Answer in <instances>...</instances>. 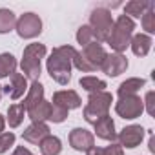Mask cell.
<instances>
[{
  "instance_id": "3",
  "label": "cell",
  "mask_w": 155,
  "mask_h": 155,
  "mask_svg": "<svg viewBox=\"0 0 155 155\" xmlns=\"http://www.w3.org/2000/svg\"><path fill=\"white\" fill-rule=\"evenodd\" d=\"M133 29H135V22L130 17H126V15H120L113 22V29L110 33L108 44L111 46V49L115 53H122V51H126V48H130V42H131V37H133Z\"/></svg>"
},
{
  "instance_id": "15",
  "label": "cell",
  "mask_w": 155,
  "mask_h": 155,
  "mask_svg": "<svg viewBox=\"0 0 155 155\" xmlns=\"http://www.w3.org/2000/svg\"><path fill=\"white\" fill-rule=\"evenodd\" d=\"M49 135V126L46 122H31L24 133H22V139L26 142H31V144H40L42 139H46Z\"/></svg>"
},
{
  "instance_id": "28",
  "label": "cell",
  "mask_w": 155,
  "mask_h": 155,
  "mask_svg": "<svg viewBox=\"0 0 155 155\" xmlns=\"http://www.w3.org/2000/svg\"><path fill=\"white\" fill-rule=\"evenodd\" d=\"M95 40V37H93V31H91V28L86 24V26H81L79 29H77V42H79L82 48L84 46H88L90 42H93Z\"/></svg>"
},
{
  "instance_id": "17",
  "label": "cell",
  "mask_w": 155,
  "mask_h": 155,
  "mask_svg": "<svg viewBox=\"0 0 155 155\" xmlns=\"http://www.w3.org/2000/svg\"><path fill=\"white\" fill-rule=\"evenodd\" d=\"M26 113L29 115V119L33 122H46V120H49V115H51V102H48L44 99L38 104H35L33 108L26 110Z\"/></svg>"
},
{
  "instance_id": "25",
  "label": "cell",
  "mask_w": 155,
  "mask_h": 155,
  "mask_svg": "<svg viewBox=\"0 0 155 155\" xmlns=\"http://www.w3.org/2000/svg\"><path fill=\"white\" fill-rule=\"evenodd\" d=\"M79 84H81V88H82V90H86L88 93L106 91V82H104V81H101V79H97V77H91V75L82 77V79L79 81Z\"/></svg>"
},
{
  "instance_id": "19",
  "label": "cell",
  "mask_w": 155,
  "mask_h": 155,
  "mask_svg": "<svg viewBox=\"0 0 155 155\" xmlns=\"http://www.w3.org/2000/svg\"><path fill=\"white\" fill-rule=\"evenodd\" d=\"M146 84L144 79H139V77H131V79H126L124 82H120V86L117 88L119 97H126V95H137V91Z\"/></svg>"
},
{
  "instance_id": "18",
  "label": "cell",
  "mask_w": 155,
  "mask_h": 155,
  "mask_svg": "<svg viewBox=\"0 0 155 155\" xmlns=\"http://www.w3.org/2000/svg\"><path fill=\"white\" fill-rule=\"evenodd\" d=\"M40 101H44V86L38 82V81H33L31 86L28 88V93H26V99H24V108L29 110L33 108L35 104H38Z\"/></svg>"
},
{
  "instance_id": "10",
  "label": "cell",
  "mask_w": 155,
  "mask_h": 155,
  "mask_svg": "<svg viewBox=\"0 0 155 155\" xmlns=\"http://www.w3.org/2000/svg\"><path fill=\"white\" fill-rule=\"evenodd\" d=\"M69 144L77 151H88L95 146V135L84 128H73L69 131Z\"/></svg>"
},
{
  "instance_id": "2",
  "label": "cell",
  "mask_w": 155,
  "mask_h": 155,
  "mask_svg": "<svg viewBox=\"0 0 155 155\" xmlns=\"http://www.w3.org/2000/svg\"><path fill=\"white\" fill-rule=\"evenodd\" d=\"M106 49L101 42H90L88 46L82 48V51H77L73 57V66L82 71V73H91L95 69H101L104 58H106Z\"/></svg>"
},
{
  "instance_id": "16",
  "label": "cell",
  "mask_w": 155,
  "mask_h": 155,
  "mask_svg": "<svg viewBox=\"0 0 155 155\" xmlns=\"http://www.w3.org/2000/svg\"><path fill=\"white\" fill-rule=\"evenodd\" d=\"M151 44H153V40H151L150 35H146V33H137V35L131 37L130 48H131L133 55H137V57H146V55L150 53V49H151Z\"/></svg>"
},
{
  "instance_id": "7",
  "label": "cell",
  "mask_w": 155,
  "mask_h": 155,
  "mask_svg": "<svg viewBox=\"0 0 155 155\" xmlns=\"http://www.w3.org/2000/svg\"><path fill=\"white\" fill-rule=\"evenodd\" d=\"M115 111L119 117L126 119V120H133L137 117L142 115L144 111V102L139 95H126V97H119V102L115 104Z\"/></svg>"
},
{
  "instance_id": "20",
  "label": "cell",
  "mask_w": 155,
  "mask_h": 155,
  "mask_svg": "<svg viewBox=\"0 0 155 155\" xmlns=\"http://www.w3.org/2000/svg\"><path fill=\"white\" fill-rule=\"evenodd\" d=\"M40 153L42 155H58L60 151H62V142H60V139L58 137H55V135H48L46 139H42L40 140Z\"/></svg>"
},
{
  "instance_id": "6",
  "label": "cell",
  "mask_w": 155,
  "mask_h": 155,
  "mask_svg": "<svg viewBox=\"0 0 155 155\" xmlns=\"http://www.w3.org/2000/svg\"><path fill=\"white\" fill-rule=\"evenodd\" d=\"M113 17L110 13V9L106 8H97L91 11L90 15V28L93 31V37H95V42H108L110 38V33L113 29Z\"/></svg>"
},
{
  "instance_id": "30",
  "label": "cell",
  "mask_w": 155,
  "mask_h": 155,
  "mask_svg": "<svg viewBox=\"0 0 155 155\" xmlns=\"http://www.w3.org/2000/svg\"><path fill=\"white\" fill-rule=\"evenodd\" d=\"M15 144V133L13 131H2L0 133V153H6Z\"/></svg>"
},
{
  "instance_id": "5",
  "label": "cell",
  "mask_w": 155,
  "mask_h": 155,
  "mask_svg": "<svg viewBox=\"0 0 155 155\" xmlns=\"http://www.w3.org/2000/svg\"><path fill=\"white\" fill-rule=\"evenodd\" d=\"M113 97L108 91H99V93H90L88 104L84 106V119L90 124H95L99 119L110 115Z\"/></svg>"
},
{
  "instance_id": "12",
  "label": "cell",
  "mask_w": 155,
  "mask_h": 155,
  "mask_svg": "<svg viewBox=\"0 0 155 155\" xmlns=\"http://www.w3.org/2000/svg\"><path fill=\"white\" fill-rule=\"evenodd\" d=\"M51 104L60 106V108H64V110L69 111V110H75V108H81L82 101H81L79 93L73 91V90H60V91H55L53 93Z\"/></svg>"
},
{
  "instance_id": "13",
  "label": "cell",
  "mask_w": 155,
  "mask_h": 155,
  "mask_svg": "<svg viewBox=\"0 0 155 155\" xmlns=\"http://www.w3.org/2000/svg\"><path fill=\"white\" fill-rule=\"evenodd\" d=\"M28 81H26V77L22 73H13L9 77V86H6V93L13 99V101H18L20 97H24V93H28Z\"/></svg>"
},
{
  "instance_id": "11",
  "label": "cell",
  "mask_w": 155,
  "mask_h": 155,
  "mask_svg": "<svg viewBox=\"0 0 155 155\" xmlns=\"http://www.w3.org/2000/svg\"><path fill=\"white\" fill-rule=\"evenodd\" d=\"M101 69L108 77H119L120 73H124L128 69V58L122 53H108Z\"/></svg>"
},
{
  "instance_id": "35",
  "label": "cell",
  "mask_w": 155,
  "mask_h": 155,
  "mask_svg": "<svg viewBox=\"0 0 155 155\" xmlns=\"http://www.w3.org/2000/svg\"><path fill=\"white\" fill-rule=\"evenodd\" d=\"M0 99H2V86H0Z\"/></svg>"
},
{
  "instance_id": "32",
  "label": "cell",
  "mask_w": 155,
  "mask_h": 155,
  "mask_svg": "<svg viewBox=\"0 0 155 155\" xmlns=\"http://www.w3.org/2000/svg\"><path fill=\"white\" fill-rule=\"evenodd\" d=\"M11 155H33L28 148H24V146H18V148H15V151L11 153Z\"/></svg>"
},
{
  "instance_id": "9",
  "label": "cell",
  "mask_w": 155,
  "mask_h": 155,
  "mask_svg": "<svg viewBox=\"0 0 155 155\" xmlns=\"http://www.w3.org/2000/svg\"><path fill=\"white\" fill-rule=\"evenodd\" d=\"M144 131H146V130H144L140 124H130V126H126V128L117 135L119 146H120V148H128V150L137 148V146L142 142V139H144Z\"/></svg>"
},
{
  "instance_id": "31",
  "label": "cell",
  "mask_w": 155,
  "mask_h": 155,
  "mask_svg": "<svg viewBox=\"0 0 155 155\" xmlns=\"http://www.w3.org/2000/svg\"><path fill=\"white\" fill-rule=\"evenodd\" d=\"M153 99H155V91H148L146 93V99L142 101L144 102V110L150 115H155V102H153Z\"/></svg>"
},
{
  "instance_id": "23",
  "label": "cell",
  "mask_w": 155,
  "mask_h": 155,
  "mask_svg": "<svg viewBox=\"0 0 155 155\" xmlns=\"http://www.w3.org/2000/svg\"><path fill=\"white\" fill-rule=\"evenodd\" d=\"M24 117H26V108H24L22 102L20 104H11L8 108V124L11 128H18L22 124Z\"/></svg>"
},
{
  "instance_id": "29",
  "label": "cell",
  "mask_w": 155,
  "mask_h": 155,
  "mask_svg": "<svg viewBox=\"0 0 155 155\" xmlns=\"http://www.w3.org/2000/svg\"><path fill=\"white\" fill-rule=\"evenodd\" d=\"M68 110H64V108H60V106H55V104H51V115H49V120L51 122H55V124H60V122H64L66 119H68Z\"/></svg>"
},
{
  "instance_id": "22",
  "label": "cell",
  "mask_w": 155,
  "mask_h": 155,
  "mask_svg": "<svg viewBox=\"0 0 155 155\" xmlns=\"http://www.w3.org/2000/svg\"><path fill=\"white\" fill-rule=\"evenodd\" d=\"M15 26H17V15L11 9L0 8V35L13 31Z\"/></svg>"
},
{
  "instance_id": "27",
  "label": "cell",
  "mask_w": 155,
  "mask_h": 155,
  "mask_svg": "<svg viewBox=\"0 0 155 155\" xmlns=\"http://www.w3.org/2000/svg\"><path fill=\"white\" fill-rule=\"evenodd\" d=\"M86 155H124L122 148L117 144V142H111L110 146L106 148H99V146H93L86 151Z\"/></svg>"
},
{
  "instance_id": "34",
  "label": "cell",
  "mask_w": 155,
  "mask_h": 155,
  "mask_svg": "<svg viewBox=\"0 0 155 155\" xmlns=\"http://www.w3.org/2000/svg\"><path fill=\"white\" fill-rule=\"evenodd\" d=\"M150 151H155V140H153V137H150Z\"/></svg>"
},
{
  "instance_id": "26",
  "label": "cell",
  "mask_w": 155,
  "mask_h": 155,
  "mask_svg": "<svg viewBox=\"0 0 155 155\" xmlns=\"http://www.w3.org/2000/svg\"><path fill=\"white\" fill-rule=\"evenodd\" d=\"M140 24H142V29L146 31V35H153L155 33V4L153 2H150L148 9L142 13Z\"/></svg>"
},
{
  "instance_id": "8",
  "label": "cell",
  "mask_w": 155,
  "mask_h": 155,
  "mask_svg": "<svg viewBox=\"0 0 155 155\" xmlns=\"http://www.w3.org/2000/svg\"><path fill=\"white\" fill-rule=\"evenodd\" d=\"M15 29L20 38H35L42 33V20L35 13H24L20 18H17Z\"/></svg>"
},
{
  "instance_id": "4",
  "label": "cell",
  "mask_w": 155,
  "mask_h": 155,
  "mask_svg": "<svg viewBox=\"0 0 155 155\" xmlns=\"http://www.w3.org/2000/svg\"><path fill=\"white\" fill-rule=\"evenodd\" d=\"M44 57H46V46L44 44L33 42V44H28L24 48L20 68H22V75L26 77V79L38 81V77H40V64H42Z\"/></svg>"
},
{
  "instance_id": "24",
  "label": "cell",
  "mask_w": 155,
  "mask_h": 155,
  "mask_svg": "<svg viewBox=\"0 0 155 155\" xmlns=\"http://www.w3.org/2000/svg\"><path fill=\"white\" fill-rule=\"evenodd\" d=\"M17 71V58L11 53H2L0 55V79L11 77Z\"/></svg>"
},
{
  "instance_id": "21",
  "label": "cell",
  "mask_w": 155,
  "mask_h": 155,
  "mask_svg": "<svg viewBox=\"0 0 155 155\" xmlns=\"http://www.w3.org/2000/svg\"><path fill=\"white\" fill-rule=\"evenodd\" d=\"M148 6H150L148 0H131V2H128L124 6V15L130 17L131 20L133 18H140L142 13L148 9Z\"/></svg>"
},
{
  "instance_id": "1",
  "label": "cell",
  "mask_w": 155,
  "mask_h": 155,
  "mask_svg": "<svg viewBox=\"0 0 155 155\" xmlns=\"http://www.w3.org/2000/svg\"><path fill=\"white\" fill-rule=\"evenodd\" d=\"M77 49L73 46H60V48H55L46 62V68H48V73L49 77L66 86L69 81H71V66H73V57H75Z\"/></svg>"
},
{
  "instance_id": "14",
  "label": "cell",
  "mask_w": 155,
  "mask_h": 155,
  "mask_svg": "<svg viewBox=\"0 0 155 155\" xmlns=\"http://www.w3.org/2000/svg\"><path fill=\"white\" fill-rule=\"evenodd\" d=\"M95 135L102 140H110V142H115L117 140V131H115V122L110 115L99 119L95 124Z\"/></svg>"
},
{
  "instance_id": "33",
  "label": "cell",
  "mask_w": 155,
  "mask_h": 155,
  "mask_svg": "<svg viewBox=\"0 0 155 155\" xmlns=\"http://www.w3.org/2000/svg\"><path fill=\"white\" fill-rule=\"evenodd\" d=\"M4 128H6V119H4L2 115H0V133L4 131Z\"/></svg>"
}]
</instances>
